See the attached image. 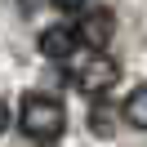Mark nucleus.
I'll return each instance as SVG.
<instances>
[{"label":"nucleus","mask_w":147,"mask_h":147,"mask_svg":"<svg viewBox=\"0 0 147 147\" xmlns=\"http://www.w3.org/2000/svg\"><path fill=\"white\" fill-rule=\"evenodd\" d=\"M22 134L31 138V143H58L67 129V111L58 98H49V94H27L22 98Z\"/></svg>","instance_id":"1"},{"label":"nucleus","mask_w":147,"mask_h":147,"mask_svg":"<svg viewBox=\"0 0 147 147\" xmlns=\"http://www.w3.org/2000/svg\"><path fill=\"white\" fill-rule=\"evenodd\" d=\"M116 63H111V58H94V63H85L80 67V71H76V89H80V94H107L111 89V85H116Z\"/></svg>","instance_id":"2"},{"label":"nucleus","mask_w":147,"mask_h":147,"mask_svg":"<svg viewBox=\"0 0 147 147\" xmlns=\"http://www.w3.org/2000/svg\"><path fill=\"white\" fill-rule=\"evenodd\" d=\"M111 31H116V13H111V9H94V13H85V18H80V27H76V36H80L85 45L102 49V45L111 40Z\"/></svg>","instance_id":"3"},{"label":"nucleus","mask_w":147,"mask_h":147,"mask_svg":"<svg viewBox=\"0 0 147 147\" xmlns=\"http://www.w3.org/2000/svg\"><path fill=\"white\" fill-rule=\"evenodd\" d=\"M76 31L71 27H63V22H54V27H45L40 31V54L45 58H54V63H67V58L76 54Z\"/></svg>","instance_id":"4"},{"label":"nucleus","mask_w":147,"mask_h":147,"mask_svg":"<svg viewBox=\"0 0 147 147\" xmlns=\"http://www.w3.org/2000/svg\"><path fill=\"white\" fill-rule=\"evenodd\" d=\"M125 120L134 129H147V85H138V89L125 98Z\"/></svg>","instance_id":"5"},{"label":"nucleus","mask_w":147,"mask_h":147,"mask_svg":"<svg viewBox=\"0 0 147 147\" xmlns=\"http://www.w3.org/2000/svg\"><path fill=\"white\" fill-rule=\"evenodd\" d=\"M89 129H94V134H111V111H107V107H94Z\"/></svg>","instance_id":"6"},{"label":"nucleus","mask_w":147,"mask_h":147,"mask_svg":"<svg viewBox=\"0 0 147 147\" xmlns=\"http://www.w3.org/2000/svg\"><path fill=\"white\" fill-rule=\"evenodd\" d=\"M49 5H58V9H63V13H71V9H80L85 0H49Z\"/></svg>","instance_id":"7"},{"label":"nucleus","mask_w":147,"mask_h":147,"mask_svg":"<svg viewBox=\"0 0 147 147\" xmlns=\"http://www.w3.org/2000/svg\"><path fill=\"white\" fill-rule=\"evenodd\" d=\"M5 129H9V107L0 102V134H5Z\"/></svg>","instance_id":"8"},{"label":"nucleus","mask_w":147,"mask_h":147,"mask_svg":"<svg viewBox=\"0 0 147 147\" xmlns=\"http://www.w3.org/2000/svg\"><path fill=\"white\" fill-rule=\"evenodd\" d=\"M18 5H22V9H36V5H40V0H18Z\"/></svg>","instance_id":"9"}]
</instances>
